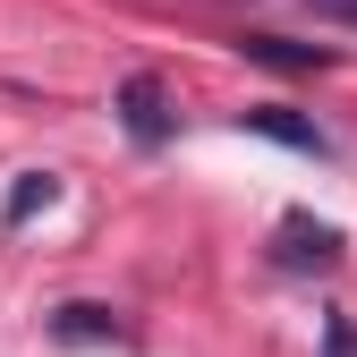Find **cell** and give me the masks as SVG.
Here are the masks:
<instances>
[{
	"instance_id": "1",
	"label": "cell",
	"mask_w": 357,
	"mask_h": 357,
	"mask_svg": "<svg viewBox=\"0 0 357 357\" xmlns=\"http://www.w3.org/2000/svg\"><path fill=\"white\" fill-rule=\"evenodd\" d=\"M273 255L289 264V273H332V264H340V230H332V221H306V213H289L281 230H273Z\"/></svg>"
},
{
	"instance_id": "2",
	"label": "cell",
	"mask_w": 357,
	"mask_h": 357,
	"mask_svg": "<svg viewBox=\"0 0 357 357\" xmlns=\"http://www.w3.org/2000/svg\"><path fill=\"white\" fill-rule=\"evenodd\" d=\"M119 128L137 145H162L170 137V102H162V77H128L119 85Z\"/></svg>"
},
{
	"instance_id": "3",
	"label": "cell",
	"mask_w": 357,
	"mask_h": 357,
	"mask_svg": "<svg viewBox=\"0 0 357 357\" xmlns=\"http://www.w3.org/2000/svg\"><path fill=\"white\" fill-rule=\"evenodd\" d=\"M247 128H255V137H273V145H289V153H324V128H315V119H289L281 102L247 111Z\"/></svg>"
},
{
	"instance_id": "4",
	"label": "cell",
	"mask_w": 357,
	"mask_h": 357,
	"mask_svg": "<svg viewBox=\"0 0 357 357\" xmlns=\"http://www.w3.org/2000/svg\"><path fill=\"white\" fill-rule=\"evenodd\" d=\"M238 52L264 60V68H332V52H315V43H281V34H247Z\"/></svg>"
},
{
	"instance_id": "5",
	"label": "cell",
	"mask_w": 357,
	"mask_h": 357,
	"mask_svg": "<svg viewBox=\"0 0 357 357\" xmlns=\"http://www.w3.org/2000/svg\"><path fill=\"white\" fill-rule=\"evenodd\" d=\"M52 196H60V178H52V170H26L17 188H9V204H0V221H34Z\"/></svg>"
},
{
	"instance_id": "6",
	"label": "cell",
	"mask_w": 357,
	"mask_h": 357,
	"mask_svg": "<svg viewBox=\"0 0 357 357\" xmlns=\"http://www.w3.org/2000/svg\"><path fill=\"white\" fill-rule=\"evenodd\" d=\"M60 340H119V324L102 306H60Z\"/></svg>"
},
{
	"instance_id": "7",
	"label": "cell",
	"mask_w": 357,
	"mask_h": 357,
	"mask_svg": "<svg viewBox=\"0 0 357 357\" xmlns=\"http://www.w3.org/2000/svg\"><path fill=\"white\" fill-rule=\"evenodd\" d=\"M315 17H332V26H357V0H306Z\"/></svg>"
},
{
	"instance_id": "8",
	"label": "cell",
	"mask_w": 357,
	"mask_h": 357,
	"mask_svg": "<svg viewBox=\"0 0 357 357\" xmlns=\"http://www.w3.org/2000/svg\"><path fill=\"white\" fill-rule=\"evenodd\" d=\"M324 357H357V324H332V340H324Z\"/></svg>"
}]
</instances>
